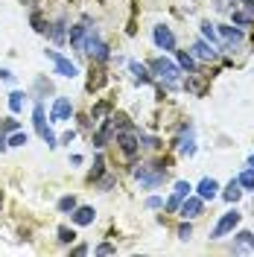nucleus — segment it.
Masks as SVG:
<instances>
[{
  "mask_svg": "<svg viewBox=\"0 0 254 257\" xmlns=\"http://www.w3.org/2000/svg\"><path fill=\"white\" fill-rule=\"evenodd\" d=\"M152 41H155V47H158V50L175 53V35H173V30H170V27H164V24L152 27Z\"/></svg>",
  "mask_w": 254,
  "mask_h": 257,
  "instance_id": "8",
  "label": "nucleus"
},
{
  "mask_svg": "<svg viewBox=\"0 0 254 257\" xmlns=\"http://www.w3.org/2000/svg\"><path fill=\"white\" fill-rule=\"evenodd\" d=\"M0 202H3V196H0Z\"/></svg>",
  "mask_w": 254,
  "mask_h": 257,
  "instance_id": "45",
  "label": "nucleus"
},
{
  "mask_svg": "<svg viewBox=\"0 0 254 257\" xmlns=\"http://www.w3.org/2000/svg\"><path fill=\"white\" fill-rule=\"evenodd\" d=\"M129 70L135 73V82H141V85H149V82H152L149 70H146V67H143L141 62H129Z\"/></svg>",
  "mask_w": 254,
  "mask_h": 257,
  "instance_id": "22",
  "label": "nucleus"
},
{
  "mask_svg": "<svg viewBox=\"0 0 254 257\" xmlns=\"http://www.w3.org/2000/svg\"><path fill=\"white\" fill-rule=\"evenodd\" d=\"M184 132H187V135L181 138V146H178V149H181V155L193 158V155H196V135H193V126H190V123L184 126Z\"/></svg>",
  "mask_w": 254,
  "mask_h": 257,
  "instance_id": "17",
  "label": "nucleus"
},
{
  "mask_svg": "<svg viewBox=\"0 0 254 257\" xmlns=\"http://www.w3.org/2000/svg\"><path fill=\"white\" fill-rule=\"evenodd\" d=\"M135 176L141 181V187L155 190L158 184H164V178H167V167H164V164H141V167L135 170Z\"/></svg>",
  "mask_w": 254,
  "mask_h": 257,
  "instance_id": "2",
  "label": "nucleus"
},
{
  "mask_svg": "<svg viewBox=\"0 0 254 257\" xmlns=\"http://www.w3.org/2000/svg\"><path fill=\"white\" fill-rule=\"evenodd\" d=\"M251 158H254V155H251Z\"/></svg>",
  "mask_w": 254,
  "mask_h": 257,
  "instance_id": "47",
  "label": "nucleus"
},
{
  "mask_svg": "<svg viewBox=\"0 0 254 257\" xmlns=\"http://www.w3.org/2000/svg\"><path fill=\"white\" fill-rule=\"evenodd\" d=\"M231 24L239 27V30H245V27H251V15L248 12H231Z\"/></svg>",
  "mask_w": 254,
  "mask_h": 257,
  "instance_id": "25",
  "label": "nucleus"
},
{
  "mask_svg": "<svg viewBox=\"0 0 254 257\" xmlns=\"http://www.w3.org/2000/svg\"><path fill=\"white\" fill-rule=\"evenodd\" d=\"M6 141H9V146H24L27 141H30V135H27V132H12Z\"/></svg>",
  "mask_w": 254,
  "mask_h": 257,
  "instance_id": "29",
  "label": "nucleus"
},
{
  "mask_svg": "<svg viewBox=\"0 0 254 257\" xmlns=\"http://www.w3.org/2000/svg\"><path fill=\"white\" fill-rule=\"evenodd\" d=\"M99 187H102V190H108V187H114V178H102V181H99Z\"/></svg>",
  "mask_w": 254,
  "mask_h": 257,
  "instance_id": "40",
  "label": "nucleus"
},
{
  "mask_svg": "<svg viewBox=\"0 0 254 257\" xmlns=\"http://www.w3.org/2000/svg\"><path fill=\"white\" fill-rule=\"evenodd\" d=\"M237 181H239V187H242V190H254V167H248Z\"/></svg>",
  "mask_w": 254,
  "mask_h": 257,
  "instance_id": "27",
  "label": "nucleus"
},
{
  "mask_svg": "<svg viewBox=\"0 0 254 257\" xmlns=\"http://www.w3.org/2000/svg\"><path fill=\"white\" fill-rule=\"evenodd\" d=\"M146 208H149V210L164 208V199H161V196H149V199H146Z\"/></svg>",
  "mask_w": 254,
  "mask_h": 257,
  "instance_id": "36",
  "label": "nucleus"
},
{
  "mask_svg": "<svg viewBox=\"0 0 254 257\" xmlns=\"http://www.w3.org/2000/svg\"><path fill=\"white\" fill-rule=\"evenodd\" d=\"M96 254H114V245H108V242L96 245Z\"/></svg>",
  "mask_w": 254,
  "mask_h": 257,
  "instance_id": "37",
  "label": "nucleus"
},
{
  "mask_svg": "<svg viewBox=\"0 0 254 257\" xmlns=\"http://www.w3.org/2000/svg\"><path fill=\"white\" fill-rule=\"evenodd\" d=\"M0 79L12 82V79H15V73H12V70H6V67H0Z\"/></svg>",
  "mask_w": 254,
  "mask_h": 257,
  "instance_id": "38",
  "label": "nucleus"
},
{
  "mask_svg": "<svg viewBox=\"0 0 254 257\" xmlns=\"http://www.w3.org/2000/svg\"><path fill=\"white\" fill-rule=\"evenodd\" d=\"M9 108H12V114H18L24 108V94H21V91H12V94H9Z\"/></svg>",
  "mask_w": 254,
  "mask_h": 257,
  "instance_id": "28",
  "label": "nucleus"
},
{
  "mask_svg": "<svg viewBox=\"0 0 254 257\" xmlns=\"http://www.w3.org/2000/svg\"><path fill=\"white\" fill-rule=\"evenodd\" d=\"M70 219H73V222L76 225H91L96 219V210L94 208H88V205H76V208H73V213H70Z\"/></svg>",
  "mask_w": 254,
  "mask_h": 257,
  "instance_id": "16",
  "label": "nucleus"
},
{
  "mask_svg": "<svg viewBox=\"0 0 254 257\" xmlns=\"http://www.w3.org/2000/svg\"><path fill=\"white\" fill-rule=\"evenodd\" d=\"M88 30H91V21H88V18L79 21L76 27H70V47L76 50V53H85V38H88Z\"/></svg>",
  "mask_w": 254,
  "mask_h": 257,
  "instance_id": "9",
  "label": "nucleus"
},
{
  "mask_svg": "<svg viewBox=\"0 0 254 257\" xmlns=\"http://www.w3.org/2000/svg\"><path fill=\"white\" fill-rule=\"evenodd\" d=\"M196 190H199V199L210 202V199H216V196H219V181H216V178H202Z\"/></svg>",
  "mask_w": 254,
  "mask_h": 257,
  "instance_id": "14",
  "label": "nucleus"
},
{
  "mask_svg": "<svg viewBox=\"0 0 254 257\" xmlns=\"http://www.w3.org/2000/svg\"><path fill=\"white\" fill-rule=\"evenodd\" d=\"M73 254H88V245H76V248H73Z\"/></svg>",
  "mask_w": 254,
  "mask_h": 257,
  "instance_id": "43",
  "label": "nucleus"
},
{
  "mask_svg": "<svg viewBox=\"0 0 254 257\" xmlns=\"http://www.w3.org/2000/svg\"><path fill=\"white\" fill-rule=\"evenodd\" d=\"M73 138H76V132H64V135H62V144H70Z\"/></svg>",
  "mask_w": 254,
  "mask_h": 257,
  "instance_id": "39",
  "label": "nucleus"
},
{
  "mask_svg": "<svg viewBox=\"0 0 254 257\" xmlns=\"http://www.w3.org/2000/svg\"><path fill=\"white\" fill-rule=\"evenodd\" d=\"M234 3H239V0H234Z\"/></svg>",
  "mask_w": 254,
  "mask_h": 257,
  "instance_id": "46",
  "label": "nucleus"
},
{
  "mask_svg": "<svg viewBox=\"0 0 254 257\" xmlns=\"http://www.w3.org/2000/svg\"><path fill=\"white\" fill-rule=\"evenodd\" d=\"M76 205H79V202H76V196H62L56 208H59V213H73V208H76Z\"/></svg>",
  "mask_w": 254,
  "mask_h": 257,
  "instance_id": "24",
  "label": "nucleus"
},
{
  "mask_svg": "<svg viewBox=\"0 0 254 257\" xmlns=\"http://www.w3.org/2000/svg\"><path fill=\"white\" fill-rule=\"evenodd\" d=\"M237 245H234V251H242V248H248V251H254V234L251 231H237Z\"/></svg>",
  "mask_w": 254,
  "mask_h": 257,
  "instance_id": "20",
  "label": "nucleus"
},
{
  "mask_svg": "<svg viewBox=\"0 0 254 257\" xmlns=\"http://www.w3.org/2000/svg\"><path fill=\"white\" fill-rule=\"evenodd\" d=\"M50 38H53L56 44H62V41H64V18H59V21L50 27Z\"/></svg>",
  "mask_w": 254,
  "mask_h": 257,
  "instance_id": "26",
  "label": "nucleus"
},
{
  "mask_svg": "<svg viewBox=\"0 0 254 257\" xmlns=\"http://www.w3.org/2000/svg\"><path fill=\"white\" fill-rule=\"evenodd\" d=\"M190 237H193V225L184 222L181 228H178V240H190Z\"/></svg>",
  "mask_w": 254,
  "mask_h": 257,
  "instance_id": "35",
  "label": "nucleus"
},
{
  "mask_svg": "<svg viewBox=\"0 0 254 257\" xmlns=\"http://www.w3.org/2000/svg\"><path fill=\"white\" fill-rule=\"evenodd\" d=\"M85 53H88L94 62H105V59L111 56V53H108V44L99 38V30H96V27L88 30V38H85Z\"/></svg>",
  "mask_w": 254,
  "mask_h": 257,
  "instance_id": "3",
  "label": "nucleus"
},
{
  "mask_svg": "<svg viewBox=\"0 0 254 257\" xmlns=\"http://www.w3.org/2000/svg\"><path fill=\"white\" fill-rule=\"evenodd\" d=\"M239 3H245V9H248V15L254 18V0H239Z\"/></svg>",
  "mask_w": 254,
  "mask_h": 257,
  "instance_id": "42",
  "label": "nucleus"
},
{
  "mask_svg": "<svg viewBox=\"0 0 254 257\" xmlns=\"http://www.w3.org/2000/svg\"><path fill=\"white\" fill-rule=\"evenodd\" d=\"M35 91H38V94H50V91H53V82L44 79V76H38V79H35Z\"/></svg>",
  "mask_w": 254,
  "mask_h": 257,
  "instance_id": "31",
  "label": "nucleus"
},
{
  "mask_svg": "<svg viewBox=\"0 0 254 257\" xmlns=\"http://www.w3.org/2000/svg\"><path fill=\"white\" fill-rule=\"evenodd\" d=\"M111 132H114V117H108V120H102V126H99V132H96L94 146H105L108 138H111Z\"/></svg>",
  "mask_w": 254,
  "mask_h": 257,
  "instance_id": "19",
  "label": "nucleus"
},
{
  "mask_svg": "<svg viewBox=\"0 0 254 257\" xmlns=\"http://www.w3.org/2000/svg\"><path fill=\"white\" fill-rule=\"evenodd\" d=\"M70 117H73V105H70V99H67V96H59V99L53 102L50 120H53V123H64V120H70Z\"/></svg>",
  "mask_w": 254,
  "mask_h": 257,
  "instance_id": "10",
  "label": "nucleus"
},
{
  "mask_svg": "<svg viewBox=\"0 0 254 257\" xmlns=\"http://www.w3.org/2000/svg\"><path fill=\"white\" fill-rule=\"evenodd\" d=\"M44 56H47L50 62H53L56 73H62V76H70V79H73V76H79V67L70 62L67 56H62L59 50H44Z\"/></svg>",
  "mask_w": 254,
  "mask_h": 257,
  "instance_id": "7",
  "label": "nucleus"
},
{
  "mask_svg": "<svg viewBox=\"0 0 254 257\" xmlns=\"http://www.w3.org/2000/svg\"><path fill=\"white\" fill-rule=\"evenodd\" d=\"M178 67L181 70H187V73H199V67H196V59H193V53H184V50H178Z\"/></svg>",
  "mask_w": 254,
  "mask_h": 257,
  "instance_id": "21",
  "label": "nucleus"
},
{
  "mask_svg": "<svg viewBox=\"0 0 254 257\" xmlns=\"http://www.w3.org/2000/svg\"><path fill=\"white\" fill-rule=\"evenodd\" d=\"M190 181H175V190H173V196H170V202H167V210H178L181 208V202L190 196Z\"/></svg>",
  "mask_w": 254,
  "mask_h": 257,
  "instance_id": "13",
  "label": "nucleus"
},
{
  "mask_svg": "<svg viewBox=\"0 0 254 257\" xmlns=\"http://www.w3.org/2000/svg\"><path fill=\"white\" fill-rule=\"evenodd\" d=\"M202 210H205V199H199V196H187V199L181 202L178 213H181L184 219H196V216H202Z\"/></svg>",
  "mask_w": 254,
  "mask_h": 257,
  "instance_id": "11",
  "label": "nucleus"
},
{
  "mask_svg": "<svg viewBox=\"0 0 254 257\" xmlns=\"http://www.w3.org/2000/svg\"><path fill=\"white\" fill-rule=\"evenodd\" d=\"M239 196H242V187H239V181H237V178H231V181L225 184V190H222V199L228 202V205H237V202H239Z\"/></svg>",
  "mask_w": 254,
  "mask_h": 257,
  "instance_id": "18",
  "label": "nucleus"
},
{
  "mask_svg": "<svg viewBox=\"0 0 254 257\" xmlns=\"http://www.w3.org/2000/svg\"><path fill=\"white\" fill-rule=\"evenodd\" d=\"M239 219H242V213L237 208H231L228 213H222V219L213 225V231H210V240H222L228 234H234V228L239 225Z\"/></svg>",
  "mask_w": 254,
  "mask_h": 257,
  "instance_id": "4",
  "label": "nucleus"
},
{
  "mask_svg": "<svg viewBox=\"0 0 254 257\" xmlns=\"http://www.w3.org/2000/svg\"><path fill=\"white\" fill-rule=\"evenodd\" d=\"M102 167H105V161L96 158V161H94V170H91V176H88V181H96V178L102 176Z\"/></svg>",
  "mask_w": 254,
  "mask_h": 257,
  "instance_id": "32",
  "label": "nucleus"
},
{
  "mask_svg": "<svg viewBox=\"0 0 254 257\" xmlns=\"http://www.w3.org/2000/svg\"><path fill=\"white\" fill-rule=\"evenodd\" d=\"M6 149H9V141H6V135L0 132V152H6Z\"/></svg>",
  "mask_w": 254,
  "mask_h": 257,
  "instance_id": "41",
  "label": "nucleus"
},
{
  "mask_svg": "<svg viewBox=\"0 0 254 257\" xmlns=\"http://www.w3.org/2000/svg\"><path fill=\"white\" fill-rule=\"evenodd\" d=\"M202 35H205V41H210L213 47L219 44V32H216V24H210V21H202Z\"/></svg>",
  "mask_w": 254,
  "mask_h": 257,
  "instance_id": "23",
  "label": "nucleus"
},
{
  "mask_svg": "<svg viewBox=\"0 0 254 257\" xmlns=\"http://www.w3.org/2000/svg\"><path fill=\"white\" fill-rule=\"evenodd\" d=\"M216 32H219V38L231 41V44H239L242 41V30L234 27V24H216Z\"/></svg>",
  "mask_w": 254,
  "mask_h": 257,
  "instance_id": "15",
  "label": "nucleus"
},
{
  "mask_svg": "<svg viewBox=\"0 0 254 257\" xmlns=\"http://www.w3.org/2000/svg\"><path fill=\"white\" fill-rule=\"evenodd\" d=\"M73 240H76V234H73L70 228H59V242L67 245V242H73Z\"/></svg>",
  "mask_w": 254,
  "mask_h": 257,
  "instance_id": "34",
  "label": "nucleus"
},
{
  "mask_svg": "<svg viewBox=\"0 0 254 257\" xmlns=\"http://www.w3.org/2000/svg\"><path fill=\"white\" fill-rule=\"evenodd\" d=\"M248 167H254V158H248Z\"/></svg>",
  "mask_w": 254,
  "mask_h": 257,
  "instance_id": "44",
  "label": "nucleus"
},
{
  "mask_svg": "<svg viewBox=\"0 0 254 257\" xmlns=\"http://www.w3.org/2000/svg\"><path fill=\"white\" fill-rule=\"evenodd\" d=\"M32 123H35V132H38V138L44 141V144H50V146H59L56 141V135H53V128L47 126V117H44V105L41 102H35V111H32Z\"/></svg>",
  "mask_w": 254,
  "mask_h": 257,
  "instance_id": "5",
  "label": "nucleus"
},
{
  "mask_svg": "<svg viewBox=\"0 0 254 257\" xmlns=\"http://www.w3.org/2000/svg\"><path fill=\"white\" fill-rule=\"evenodd\" d=\"M32 30L35 32H47V24H44V21H41V12H38V9H35V12H32Z\"/></svg>",
  "mask_w": 254,
  "mask_h": 257,
  "instance_id": "30",
  "label": "nucleus"
},
{
  "mask_svg": "<svg viewBox=\"0 0 254 257\" xmlns=\"http://www.w3.org/2000/svg\"><path fill=\"white\" fill-rule=\"evenodd\" d=\"M193 59H196V62H216V59H219V53H216V47H213L210 41L202 38V41H196V44H193Z\"/></svg>",
  "mask_w": 254,
  "mask_h": 257,
  "instance_id": "12",
  "label": "nucleus"
},
{
  "mask_svg": "<svg viewBox=\"0 0 254 257\" xmlns=\"http://www.w3.org/2000/svg\"><path fill=\"white\" fill-rule=\"evenodd\" d=\"M117 144H120V152L126 155L129 161L138 158V149H141V138L132 132V128H120L117 132Z\"/></svg>",
  "mask_w": 254,
  "mask_h": 257,
  "instance_id": "6",
  "label": "nucleus"
},
{
  "mask_svg": "<svg viewBox=\"0 0 254 257\" xmlns=\"http://www.w3.org/2000/svg\"><path fill=\"white\" fill-rule=\"evenodd\" d=\"M0 132H3V135H6V132H18V120L15 117H6V120L0 123Z\"/></svg>",
  "mask_w": 254,
  "mask_h": 257,
  "instance_id": "33",
  "label": "nucleus"
},
{
  "mask_svg": "<svg viewBox=\"0 0 254 257\" xmlns=\"http://www.w3.org/2000/svg\"><path fill=\"white\" fill-rule=\"evenodd\" d=\"M149 70L158 73L167 88H178V85H181V67L175 62H170V59H164V56L152 59V62H149Z\"/></svg>",
  "mask_w": 254,
  "mask_h": 257,
  "instance_id": "1",
  "label": "nucleus"
}]
</instances>
